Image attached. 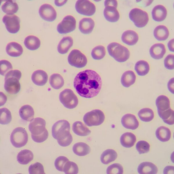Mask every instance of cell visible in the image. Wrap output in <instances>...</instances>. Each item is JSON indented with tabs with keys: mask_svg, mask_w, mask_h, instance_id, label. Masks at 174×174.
<instances>
[{
	"mask_svg": "<svg viewBox=\"0 0 174 174\" xmlns=\"http://www.w3.org/2000/svg\"><path fill=\"white\" fill-rule=\"evenodd\" d=\"M100 75L95 71L86 70L81 71L75 76L73 85L77 93L81 97L90 98L97 96L102 87Z\"/></svg>",
	"mask_w": 174,
	"mask_h": 174,
	"instance_id": "1",
	"label": "cell"
},
{
	"mask_svg": "<svg viewBox=\"0 0 174 174\" xmlns=\"http://www.w3.org/2000/svg\"><path fill=\"white\" fill-rule=\"evenodd\" d=\"M70 125L65 120H59L52 126V135L57 140L59 144L63 147L69 145L72 141V137L70 132Z\"/></svg>",
	"mask_w": 174,
	"mask_h": 174,
	"instance_id": "2",
	"label": "cell"
},
{
	"mask_svg": "<svg viewBox=\"0 0 174 174\" xmlns=\"http://www.w3.org/2000/svg\"><path fill=\"white\" fill-rule=\"evenodd\" d=\"M46 122L40 117L34 119L30 121L28 126L29 131L31 133L32 139L37 143H41L48 138V133L46 129Z\"/></svg>",
	"mask_w": 174,
	"mask_h": 174,
	"instance_id": "3",
	"label": "cell"
},
{
	"mask_svg": "<svg viewBox=\"0 0 174 174\" xmlns=\"http://www.w3.org/2000/svg\"><path fill=\"white\" fill-rule=\"evenodd\" d=\"M21 76V73L19 70H11L5 75L4 88L8 93L14 95L17 93L21 88L19 80Z\"/></svg>",
	"mask_w": 174,
	"mask_h": 174,
	"instance_id": "4",
	"label": "cell"
},
{
	"mask_svg": "<svg viewBox=\"0 0 174 174\" xmlns=\"http://www.w3.org/2000/svg\"><path fill=\"white\" fill-rule=\"evenodd\" d=\"M109 55L117 61L123 62L129 58L130 52L126 47L117 42H112L107 47Z\"/></svg>",
	"mask_w": 174,
	"mask_h": 174,
	"instance_id": "5",
	"label": "cell"
},
{
	"mask_svg": "<svg viewBox=\"0 0 174 174\" xmlns=\"http://www.w3.org/2000/svg\"><path fill=\"white\" fill-rule=\"evenodd\" d=\"M10 142L13 146L17 148L26 145L28 140V135L25 129L21 127L15 128L10 136Z\"/></svg>",
	"mask_w": 174,
	"mask_h": 174,
	"instance_id": "6",
	"label": "cell"
},
{
	"mask_svg": "<svg viewBox=\"0 0 174 174\" xmlns=\"http://www.w3.org/2000/svg\"><path fill=\"white\" fill-rule=\"evenodd\" d=\"M105 118L103 112L99 109H95L88 112L84 115L83 120L85 124L91 127L101 124Z\"/></svg>",
	"mask_w": 174,
	"mask_h": 174,
	"instance_id": "7",
	"label": "cell"
},
{
	"mask_svg": "<svg viewBox=\"0 0 174 174\" xmlns=\"http://www.w3.org/2000/svg\"><path fill=\"white\" fill-rule=\"evenodd\" d=\"M129 17L137 27L142 28L144 27L149 20L148 13L140 9L135 8L130 12Z\"/></svg>",
	"mask_w": 174,
	"mask_h": 174,
	"instance_id": "8",
	"label": "cell"
},
{
	"mask_svg": "<svg viewBox=\"0 0 174 174\" xmlns=\"http://www.w3.org/2000/svg\"><path fill=\"white\" fill-rule=\"evenodd\" d=\"M59 99L65 107L70 109L75 108L78 103L77 96L69 89H65L60 93Z\"/></svg>",
	"mask_w": 174,
	"mask_h": 174,
	"instance_id": "9",
	"label": "cell"
},
{
	"mask_svg": "<svg viewBox=\"0 0 174 174\" xmlns=\"http://www.w3.org/2000/svg\"><path fill=\"white\" fill-rule=\"evenodd\" d=\"M68 60L70 65L79 68L84 67L87 62L86 56L77 49H73L70 52Z\"/></svg>",
	"mask_w": 174,
	"mask_h": 174,
	"instance_id": "10",
	"label": "cell"
},
{
	"mask_svg": "<svg viewBox=\"0 0 174 174\" xmlns=\"http://www.w3.org/2000/svg\"><path fill=\"white\" fill-rule=\"evenodd\" d=\"M75 8L79 13L87 16H91L95 13L96 7L89 0H78L75 3Z\"/></svg>",
	"mask_w": 174,
	"mask_h": 174,
	"instance_id": "11",
	"label": "cell"
},
{
	"mask_svg": "<svg viewBox=\"0 0 174 174\" xmlns=\"http://www.w3.org/2000/svg\"><path fill=\"white\" fill-rule=\"evenodd\" d=\"M76 23V20L73 16L67 15L58 24L57 26V30L60 34L70 32L75 29Z\"/></svg>",
	"mask_w": 174,
	"mask_h": 174,
	"instance_id": "12",
	"label": "cell"
},
{
	"mask_svg": "<svg viewBox=\"0 0 174 174\" xmlns=\"http://www.w3.org/2000/svg\"><path fill=\"white\" fill-rule=\"evenodd\" d=\"M7 30L12 34L17 33L20 28V19L15 14L5 15L2 18Z\"/></svg>",
	"mask_w": 174,
	"mask_h": 174,
	"instance_id": "13",
	"label": "cell"
},
{
	"mask_svg": "<svg viewBox=\"0 0 174 174\" xmlns=\"http://www.w3.org/2000/svg\"><path fill=\"white\" fill-rule=\"evenodd\" d=\"M39 12L40 17L47 21H52L56 18V12L50 4L45 3L42 5L39 8Z\"/></svg>",
	"mask_w": 174,
	"mask_h": 174,
	"instance_id": "14",
	"label": "cell"
},
{
	"mask_svg": "<svg viewBox=\"0 0 174 174\" xmlns=\"http://www.w3.org/2000/svg\"><path fill=\"white\" fill-rule=\"evenodd\" d=\"M121 123L125 128L132 130L137 129L139 125V122L135 116L131 114L124 115L122 118Z\"/></svg>",
	"mask_w": 174,
	"mask_h": 174,
	"instance_id": "15",
	"label": "cell"
},
{
	"mask_svg": "<svg viewBox=\"0 0 174 174\" xmlns=\"http://www.w3.org/2000/svg\"><path fill=\"white\" fill-rule=\"evenodd\" d=\"M48 76L46 72L42 70H37L34 71L31 76L33 83L39 86H43L47 82Z\"/></svg>",
	"mask_w": 174,
	"mask_h": 174,
	"instance_id": "16",
	"label": "cell"
},
{
	"mask_svg": "<svg viewBox=\"0 0 174 174\" xmlns=\"http://www.w3.org/2000/svg\"><path fill=\"white\" fill-rule=\"evenodd\" d=\"M95 24V22L92 19L90 18H84L79 21V29L82 33L88 34L92 32Z\"/></svg>",
	"mask_w": 174,
	"mask_h": 174,
	"instance_id": "17",
	"label": "cell"
},
{
	"mask_svg": "<svg viewBox=\"0 0 174 174\" xmlns=\"http://www.w3.org/2000/svg\"><path fill=\"white\" fill-rule=\"evenodd\" d=\"M151 56L154 59L162 58L166 52L164 45L162 44L157 43L152 45L149 50Z\"/></svg>",
	"mask_w": 174,
	"mask_h": 174,
	"instance_id": "18",
	"label": "cell"
},
{
	"mask_svg": "<svg viewBox=\"0 0 174 174\" xmlns=\"http://www.w3.org/2000/svg\"><path fill=\"white\" fill-rule=\"evenodd\" d=\"M121 39L125 44L129 46L135 45L137 42L139 37L137 33L131 30H128L124 31L122 34Z\"/></svg>",
	"mask_w": 174,
	"mask_h": 174,
	"instance_id": "19",
	"label": "cell"
},
{
	"mask_svg": "<svg viewBox=\"0 0 174 174\" xmlns=\"http://www.w3.org/2000/svg\"><path fill=\"white\" fill-rule=\"evenodd\" d=\"M104 15L107 21L111 22L117 21L120 17L117 8L113 6H105L104 10Z\"/></svg>",
	"mask_w": 174,
	"mask_h": 174,
	"instance_id": "20",
	"label": "cell"
},
{
	"mask_svg": "<svg viewBox=\"0 0 174 174\" xmlns=\"http://www.w3.org/2000/svg\"><path fill=\"white\" fill-rule=\"evenodd\" d=\"M7 53L10 56L17 57L20 56L23 52V49L19 44L12 42L8 44L6 47Z\"/></svg>",
	"mask_w": 174,
	"mask_h": 174,
	"instance_id": "21",
	"label": "cell"
},
{
	"mask_svg": "<svg viewBox=\"0 0 174 174\" xmlns=\"http://www.w3.org/2000/svg\"><path fill=\"white\" fill-rule=\"evenodd\" d=\"M167 14L166 8L163 5L155 6L153 9L152 15L153 19L157 22L163 21L166 18Z\"/></svg>",
	"mask_w": 174,
	"mask_h": 174,
	"instance_id": "22",
	"label": "cell"
},
{
	"mask_svg": "<svg viewBox=\"0 0 174 174\" xmlns=\"http://www.w3.org/2000/svg\"><path fill=\"white\" fill-rule=\"evenodd\" d=\"M137 171L140 174H156L157 172L158 169L153 163L149 162H144L139 165Z\"/></svg>",
	"mask_w": 174,
	"mask_h": 174,
	"instance_id": "23",
	"label": "cell"
},
{
	"mask_svg": "<svg viewBox=\"0 0 174 174\" xmlns=\"http://www.w3.org/2000/svg\"><path fill=\"white\" fill-rule=\"evenodd\" d=\"M73 44L72 38L70 36L64 37L59 42L57 47V51L60 54L66 53Z\"/></svg>",
	"mask_w": 174,
	"mask_h": 174,
	"instance_id": "24",
	"label": "cell"
},
{
	"mask_svg": "<svg viewBox=\"0 0 174 174\" xmlns=\"http://www.w3.org/2000/svg\"><path fill=\"white\" fill-rule=\"evenodd\" d=\"M19 115L23 120L27 121H31L33 119L34 111L32 107L29 105L22 106L20 109Z\"/></svg>",
	"mask_w": 174,
	"mask_h": 174,
	"instance_id": "25",
	"label": "cell"
},
{
	"mask_svg": "<svg viewBox=\"0 0 174 174\" xmlns=\"http://www.w3.org/2000/svg\"><path fill=\"white\" fill-rule=\"evenodd\" d=\"M136 140L135 136L130 132H126L123 134L120 138V143L123 147L130 148L135 144Z\"/></svg>",
	"mask_w": 174,
	"mask_h": 174,
	"instance_id": "26",
	"label": "cell"
},
{
	"mask_svg": "<svg viewBox=\"0 0 174 174\" xmlns=\"http://www.w3.org/2000/svg\"><path fill=\"white\" fill-rule=\"evenodd\" d=\"M72 130L75 134L81 136H87L91 132V130L80 121H76L73 123Z\"/></svg>",
	"mask_w": 174,
	"mask_h": 174,
	"instance_id": "27",
	"label": "cell"
},
{
	"mask_svg": "<svg viewBox=\"0 0 174 174\" xmlns=\"http://www.w3.org/2000/svg\"><path fill=\"white\" fill-rule=\"evenodd\" d=\"M136 79L134 72L132 70H127L124 72L122 76L121 84L124 87L128 88L135 83Z\"/></svg>",
	"mask_w": 174,
	"mask_h": 174,
	"instance_id": "28",
	"label": "cell"
},
{
	"mask_svg": "<svg viewBox=\"0 0 174 174\" xmlns=\"http://www.w3.org/2000/svg\"><path fill=\"white\" fill-rule=\"evenodd\" d=\"M72 150L76 155L83 156L88 154L90 151V148L86 144L82 142L76 143L74 144Z\"/></svg>",
	"mask_w": 174,
	"mask_h": 174,
	"instance_id": "29",
	"label": "cell"
},
{
	"mask_svg": "<svg viewBox=\"0 0 174 174\" xmlns=\"http://www.w3.org/2000/svg\"><path fill=\"white\" fill-rule=\"evenodd\" d=\"M33 158L32 153L27 149L21 150L18 153L17 156L18 162L23 165L28 164L33 160Z\"/></svg>",
	"mask_w": 174,
	"mask_h": 174,
	"instance_id": "30",
	"label": "cell"
},
{
	"mask_svg": "<svg viewBox=\"0 0 174 174\" xmlns=\"http://www.w3.org/2000/svg\"><path fill=\"white\" fill-rule=\"evenodd\" d=\"M153 34L155 38L157 40L163 41L168 38L169 35V32L166 26L159 25L155 28Z\"/></svg>",
	"mask_w": 174,
	"mask_h": 174,
	"instance_id": "31",
	"label": "cell"
},
{
	"mask_svg": "<svg viewBox=\"0 0 174 174\" xmlns=\"http://www.w3.org/2000/svg\"><path fill=\"white\" fill-rule=\"evenodd\" d=\"M24 44L28 49L33 50L37 49L40 45V41L37 37L33 35H29L25 39Z\"/></svg>",
	"mask_w": 174,
	"mask_h": 174,
	"instance_id": "32",
	"label": "cell"
},
{
	"mask_svg": "<svg viewBox=\"0 0 174 174\" xmlns=\"http://www.w3.org/2000/svg\"><path fill=\"white\" fill-rule=\"evenodd\" d=\"M1 8L3 11L8 15H12L17 12L19 7L16 1L9 0L3 4Z\"/></svg>",
	"mask_w": 174,
	"mask_h": 174,
	"instance_id": "33",
	"label": "cell"
},
{
	"mask_svg": "<svg viewBox=\"0 0 174 174\" xmlns=\"http://www.w3.org/2000/svg\"><path fill=\"white\" fill-rule=\"evenodd\" d=\"M117 153L112 149H108L104 151L101 154L100 160L105 164H107L114 161L117 157Z\"/></svg>",
	"mask_w": 174,
	"mask_h": 174,
	"instance_id": "34",
	"label": "cell"
},
{
	"mask_svg": "<svg viewBox=\"0 0 174 174\" xmlns=\"http://www.w3.org/2000/svg\"><path fill=\"white\" fill-rule=\"evenodd\" d=\"M155 135L157 138L160 141L166 142L170 139L171 132L168 128L164 126H161L157 129Z\"/></svg>",
	"mask_w": 174,
	"mask_h": 174,
	"instance_id": "35",
	"label": "cell"
},
{
	"mask_svg": "<svg viewBox=\"0 0 174 174\" xmlns=\"http://www.w3.org/2000/svg\"><path fill=\"white\" fill-rule=\"evenodd\" d=\"M155 103L157 111H163L170 108L169 99L164 95H160L157 97Z\"/></svg>",
	"mask_w": 174,
	"mask_h": 174,
	"instance_id": "36",
	"label": "cell"
},
{
	"mask_svg": "<svg viewBox=\"0 0 174 174\" xmlns=\"http://www.w3.org/2000/svg\"><path fill=\"white\" fill-rule=\"evenodd\" d=\"M135 69L139 76H144L147 74L149 72V65L146 61L140 60L136 63Z\"/></svg>",
	"mask_w": 174,
	"mask_h": 174,
	"instance_id": "37",
	"label": "cell"
},
{
	"mask_svg": "<svg viewBox=\"0 0 174 174\" xmlns=\"http://www.w3.org/2000/svg\"><path fill=\"white\" fill-rule=\"evenodd\" d=\"M157 112L159 115L164 123L170 125L174 124V111L170 108L163 111Z\"/></svg>",
	"mask_w": 174,
	"mask_h": 174,
	"instance_id": "38",
	"label": "cell"
},
{
	"mask_svg": "<svg viewBox=\"0 0 174 174\" xmlns=\"http://www.w3.org/2000/svg\"><path fill=\"white\" fill-rule=\"evenodd\" d=\"M49 83L53 88L59 89L63 86L64 81L61 75L58 73H54L50 77Z\"/></svg>",
	"mask_w": 174,
	"mask_h": 174,
	"instance_id": "39",
	"label": "cell"
},
{
	"mask_svg": "<svg viewBox=\"0 0 174 174\" xmlns=\"http://www.w3.org/2000/svg\"><path fill=\"white\" fill-rule=\"evenodd\" d=\"M138 115L139 119L143 122H147L151 121L154 118L153 110L149 108H144L138 112Z\"/></svg>",
	"mask_w": 174,
	"mask_h": 174,
	"instance_id": "40",
	"label": "cell"
},
{
	"mask_svg": "<svg viewBox=\"0 0 174 174\" xmlns=\"http://www.w3.org/2000/svg\"><path fill=\"white\" fill-rule=\"evenodd\" d=\"M12 115L10 111L3 108L0 109V123L3 125L9 124L12 120Z\"/></svg>",
	"mask_w": 174,
	"mask_h": 174,
	"instance_id": "41",
	"label": "cell"
},
{
	"mask_svg": "<svg viewBox=\"0 0 174 174\" xmlns=\"http://www.w3.org/2000/svg\"><path fill=\"white\" fill-rule=\"evenodd\" d=\"M105 47L102 45H99L94 47L92 50L91 55L94 59L100 60L103 58L106 55Z\"/></svg>",
	"mask_w": 174,
	"mask_h": 174,
	"instance_id": "42",
	"label": "cell"
},
{
	"mask_svg": "<svg viewBox=\"0 0 174 174\" xmlns=\"http://www.w3.org/2000/svg\"><path fill=\"white\" fill-rule=\"evenodd\" d=\"M78 171L77 165L75 162L69 161L65 164L63 169V171L66 174H77Z\"/></svg>",
	"mask_w": 174,
	"mask_h": 174,
	"instance_id": "43",
	"label": "cell"
},
{
	"mask_svg": "<svg viewBox=\"0 0 174 174\" xmlns=\"http://www.w3.org/2000/svg\"><path fill=\"white\" fill-rule=\"evenodd\" d=\"M30 174H45L43 166L40 163L37 162L31 165L29 167Z\"/></svg>",
	"mask_w": 174,
	"mask_h": 174,
	"instance_id": "44",
	"label": "cell"
},
{
	"mask_svg": "<svg viewBox=\"0 0 174 174\" xmlns=\"http://www.w3.org/2000/svg\"><path fill=\"white\" fill-rule=\"evenodd\" d=\"M150 147V146L149 143L144 140L138 141L136 145V149L140 154L148 152Z\"/></svg>",
	"mask_w": 174,
	"mask_h": 174,
	"instance_id": "45",
	"label": "cell"
},
{
	"mask_svg": "<svg viewBox=\"0 0 174 174\" xmlns=\"http://www.w3.org/2000/svg\"><path fill=\"white\" fill-rule=\"evenodd\" d=\"M123 173V168L120 164L115 163L109 166L106 170L107 174H122Z\"/></svg>",
	"mask_w": 174,
	"mask_h": 174,
	"instance_id": "46",
	"label": "cell"
},
{
	"mask_svg": "<svg viewBox=\"0 0 174 174\" xmlns=\"http://www.w3.org/2000/svg\"><path fill=\"white\" fill-rule=\"evenodd\" d=\"M12 69L11 63L6 60H2L0 61V73L1 75L4 76L9 70Z\"/></svg>",
	"mask_w": 174,
	"mask_h": 174,
	"instance_id": "47",
	"label": "cell"
},
{
	"mask_svg": "<svg viewBox=\"0 0 174 174\" xmlns=\"http://www.w3.org/2000/svg\"><path fill=\"white\" fill-rule=\"evenodd\" d=\"M69 161L68 159L64 156L57 157L55 161V166L56 169L60 171H63V168L66 163Z\"/></svg>",
	"mask_w": 174,
	"mask_h": 174,
	"instance_id": "48",
	"label": "cell"
},
{
	"mask_svg": "<svg viewBox=\"0 0 174 174\" xmlns=\"http://www.w3.org/2000/svg\"><path fill=\"white\" fill-rule=\"evenodd\" d=\"M174 55L169 54L165 57L164 61L165 67L167 69L172 70L174 69Z\"/></svg>",
	"mask_w": 174,
	"mask_h": 174,
	"instance_id": "49",
	"label": "cell"
},
{
	"mask_svg": "<svg viewBox=\"0 0 174 174\" xmlns=\"http://www.w3.org/2000/svg\"><path fill=\"white\" fill-rule=\"evenodd\" d=\"M104 5L105 7L109 6L117 8V2L116 0H106L105 1Z\"/></svg>",
	"mask_w": 174,
	"mask_h": 174,
	"instance_id": "50",
	"label": "cell"
},
{
	"mask_svg": "<svg viewBox=\"0 0 174 174\" xmlns=\"http://www.w3.org/2000/svg\"><path fill=\"white\" fill-rule=\"evenodd\" d=\"M168 88L169 90L174 94V78L171 79L168 83Z\"/></svg>",
	"mask_w": 174,
	"mask_h": 174,
	"instance_id": "51",
	"label": "cell"
},
{
	"mask_svg": "<svg viewBox=\"0 0 174 174\" xmlns=\"http://www.w3.org/2000/svg\"><path fill=\"white\" fill-rule=\"evenodd\" d=\"M168 46L170 51L174 52V39L169 41L168 44Z\"/></svg>",
	"mask_w": 174,
	"mask_h": 174,
	"instance_id": "52",
	"label": "cell"
},
{
	"mask_svg": "<svg viewBox=\"0 0 174 174\" xmlns=\"http://www.w3.org/2000/svg\"><path fill=\"white\" fill-rule=\"evenodd\" d=\"M67 1V0H55V3L57 6H60L65 4Z\"/></svg>",
	"mask_w": 174,
	"mask_h": 174,
	"instance_id": "53",
	"label": "cell"
}]
</instances>
